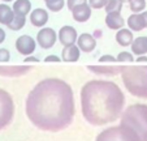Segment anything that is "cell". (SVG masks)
I'll list each match as a JSON object with an SVG mask.
<instances>
[{
	"label": "cell",
	"mask_w": 147,
	"mask_h": 141,
	"mask_svg": "<svg viewBox=\"0 0 147 141\" xmlns=\"http://www.w3.org/2000/svg\"><path fill=\"white\" fill-rule=\"evenodd\" d=\"M121 78L126 90L131 95L147 99V65L122 67Z\"/></svg>",
	"instance_id": "3"
},
{
	"label": "cell",
	"mask_w": 147,
	"mask_h": 141,
	"mask_svg": "<svg viewBox=\"0 0 147 141\" xmlns=\"http://www.w3.org/2000/svg\"><path fill=\"white\" fill-rule=\"evenodd\" d=\"M134 61H137V63H147V56L146 55L137 56V59H134Z\"/></svg>",
	"instance_id": "33"
},
{
	"label": "cell",
	"mask_w": 147,
	"mask_h": 141,
	"mask_svg": "<svg viewBox=\"0 0 147 141\" xmlns=\"http://www.w3.org/2000/svg\"><path fill=\"white\" fill-rule=\"evenodd\" d=\"M73 18L77 22H86L87 20L91 17V8H90L89 4H81V5L76 7L72 11Z\"/></svg>",
	"instance_id": "15"
},
{
	"label": "cell",
	"mask_w": 147,
	"mask_h": 141,
	"mask_svg": "<svg viewBox=\"0 0 147 141\" xmlns=\"http://www.w3.org/2000/svg\"><path fill=\"white\" fill-rule=\"evenodd\" d=\"M38 61H39V59H36L35 56H31V55L26 56V59H25V63H38Z\"/></svg>",
	"instance_id": "32"
},
{
	"label": "cell",
	"mask_w": 147,
	"mask_h": 141,
	"mask_svg": "<svg viewBox=\"0 0 147 141\" xmlns=\"http://www.w3.org/2000/svg\"><path fill=\"white\" fill-rule=\"evenodd\" d=\"M116 61H120V63H124V61L131 63V61H134V55L131 52H128V51H121V52L117 55Z\"/></svg>",
	"instance_id": "26"
},
{
	"label": "cell",
	"mask_w": 147,
	"mask_h": 141,
	"mask_svg": "<svg viewBox=\"0 0 147 141\" xmlns=\"http://www.w3.org/2000/svg\"><path fill=\"white\" fill-rule=\"evenodd\" d=\"M14 17V12L7 4H0V24L8 26Z\"/></svg>",
	"instance_id": "21"
},
{
	"label": "cell",
	"mask_w": 147,
	"mask_h": 141,
	"mask_svg": "<svg viewBox=\"0 0 147 141\" xmlns=\"http://www.w3.org/2000/svg\"><path fill=\"white\" fill-rule=\"evenodd\" d=\"M128 26L130 30L134 31H141L143 30L146 26H144V21L143 17L141 13H133L128 17Z\"/></svg>",
	"instance_id": "19"
},
{
	"label": "cell",
	"mask_w": 147,
	"mask_h": 141,
	"mask_svg": "<svg viewBox=\"0 0 147 141\" xmlns=\"http://www.w3.org/2000/svg\"><path fill=\"white\" fill-rule=\"evenodd\" d=\"M104 8H106L107 13H111V12H121L122 3L120 0H108Z\"/></svg>",
	"instance_id": "25"
},
{
	"label": "cell",
	"mask_w": 147,
	"mask_h": 141,
	"mask_svg": "<svg viewBox=\"0 0 147 141\" xmlns=\"http://www.w3.org/2000/svg\"><path fill=\"white\" fill-rule=\"evenodd\" d=\"M102 63H106V61H116V58L115 56H112V55H103V56H100V59H99Z\"/></svg>",
	"instance_id": "31"
},
{
	"label": "cell",
	"mask_w": 147,
	"mask_h": 141,
	"mask_svg": "<svg viewBox=\"0 0 147 141\" xmlns=\"http://www.w3.org/2000/svg\"><path fill=\"white\" fill-rule=\"evenodd\" d=\"M95 141H139L137 135L130 129L120 124L117 127H109L100 132Z\"/></svg>",
	"instance_id": "5"
},
{
	"label": "cell",
	"mask_w": 147,
	"mask_h": 141,
	"mask_svg": "<svg viewBox=\"0 0 147 141\" xmlns=\"http://www.w3.org/2000/svg\"><path fill=\"white\" fill-rule=\"evenodd\" d=\"M77 47L80 48V51H83V52H91L92 50H95V47H96V39L91 34L83 33L81 35H78Z\"/></svg>",
	"instance_id": "11"
},
{
	"label": "cell",
	"mask_w": 147,
	"mask_h": 141,
	"mask_svg": "<svg viewBox=\"0 0 147 141\" xmlns=\"http://www.w3.org/2000/svg\"><path fill=\"white\" fill-rule=\"evenodd\" d=\"M86 3H87V0H67V5L70 11H73L76 7L81 5V4H86Z\"/></svg>",
	"instance_id": "28"
},
{
	"label": "cell",
	"mask_w": 147,
	"mask_h": 141,
	"mask_svg": "<svg viewBox=\"0 0 147 141\" xmlns=\"http://www.w3.org/2000/svg\"><path fill=\"white\" fill-rule=\"evenodd\" d=\"M26 24V17L25 16H20V14H14L13 20H12V22L8 25V28L11 29V30H20V29H22L24 26H25Z\"/></svg>",
	"instance_id": "22"
},
{
	"label": "cell",
	"mask_w": 147,
	"mask_h": 141,
	"mask_svg": "<svg viewBox=\"0 0 147 141\" xmlns=\"http://www.w3.org/2000/svg\"><path fill=\"white\" fill-rule=\"evenodd\" d=\"M31 71L30 65H0V76L5 77H20Z\"/></svg>",
	"instance_id": "10"
},
{
	"label": "cell",
	"mask_w": 147,
	"mask_h": 141,
	"mask_svg": "<svg viewBox=\"0 0 147 141\" xmlns=\"http://www.w3.org/2000/svg\"><path fill=\"white\" fill-rule=\"evenodd\" d=\"M129 7L133 13H141L146 8V0H130Z\"/></svg>",
	"instance_id": "23"
},
{
	"label": "cell",
	"mask_w": 147,
	"mask_h": 141,
	"mask_svg": "<svg viewBox=\"0 0 147 141\" xmlns=\"http://www.w3.org/2000/svg\"><path fill=\"white\" fill-rule=\"evenodd\" d=\"M56 39H57V35L52 28H43L36 34V42L45 50L53 47V44L56 43Z\"/></svg>",
	"instance_id": "7"
},
{
	"label": "cell",
	"mask_w": 147,
	"mask_h": 141,
	"mask_svg": "<svg viewBox=\"0 0 147 141\" xmlns=\"http://www.w3.org/2000/svg\"><path fill=\"white\" fill-rule=\"evenodd\" d=\"M35 47H36L35 39H33V37H30V35H21L16 41L17 51L24 56L31 55L35 51Z\"/></svg>",
	"instance_id": "8"
},
{
	"label": "cell",
	"mask_w": 147,
	"mask_h": 141,
	"mask_svg": "<svg viewBox=\"0 0 147 141\" xmlns=\"http://www.w3.org/2000/svg\"><path fill=\"white\" fill-rule=\"evenodd\" d=\"M45 1L47 8L52 12H60L65 5L64 0H45Z\"/></svg>",
	"instance_id": "24"
},
{
	"label": "cell",
	"mask_w": 147,
	"mask_h": 141,
	"mask_svg": "<svg viewBox=\"0 0 147 141\" xmlns=\"http://www.w3.org/2000/svg\"><path fill=\"white\" fill-rule=\"evenodd\" d=\"M45 61L46 63H60V61H63L60 58H59L57 55H48V56H46V59H45Z\"/></svg>",
	"instance_id": "30"
},
{
	"label": "cell",
	"mask_w": 147,
	"mask_h": 141,
	"mask_svg": "<svg viewBox=\"0 0 147 141\" xmlns=\"http://www.w3.org/2000/svg\"><path fill=\"white\" fill-rule=\"evenodd\" d=\"M107 1L108 0H89V5L90 8H94V9H102L106 7Z\"/></svg>",
	"instance_id": "27"
},
{
	"label": "cell",
	"mask_w": 147,
	"mask_h": 141,
	"mask_svg": "<svg viewBox=\"0 0 147 141\" xmlns=\"http://www.w3.org/2000/svg\"><path fill=\"white\" fill-rule=\"evenodd\" d=\"M31 11V3L30 0H16L13 3V12L14 14L25 16L29 14Z\"/></svg>",
	"instance_id": "20"
},
{
	"label": "cell",
	"mask_w": 147,
	"mask_h": 141,
	"mask_svg": "<svg viewBox=\"0 0 147 141\" xmlns=\"http://www.w3.org/2000/svg\"><path fill=\"white\" fill-rule=\"evenodd\" d=\"M121 124L130 128L139 141H147V105L129 106L121 115Z\"/></svg>",
	"instance_id": "4"
},
{
	"label": "cell",
	"mask_w": 147,
	"mask_h": 141,
	"mask_svg": "<svg viewBox=\"0 0 147 141\" xmlns=\"http://www.w3.org/2000/svg\"><path fill=\"white\" fill-rule=\"evenodd\" d=\"M14 116V102L12 95L0 89V131L11 124Z\"/></svg>",
	"instance_id": "6"
},
{
	"label": "cell",
	"mask_w": 147,
	"mask_h": 141,
	"mask_svg": "<svg viewBox=\"0 0 147 141\" xmlns=\"http://www.w3.org/2000/svg\"><path fill=\"white\" fill-rule=\"evenodd\" d=\"M76 112L74 94L68 82L60 78H45L29 93L26 115L36 128L57 132L72 123Z\"/></svg>",
	"instance_id": "1"
},
{
	"label": "cell",
	"mask_w": 147,
	"mask_h": 141,
	"mask_svg": "<svg viewBox=\"0 0 147 141\" xmlns=\"http://www.w3.org/2000/svg\"><path fill=\"white\" fill-rule=\"evenodd\" d=\"M80 55H81V51L76 44L67 46V47H64V50L61 52V60L73 63V61H77L80 59Z\"/></svg>",
	"instance_id": "17"
},
{
	"label": "cell",
	"mask_w": 147,
	"mask_h": 141,
	"mask_svg": "<svg viewBox=\"0 0 147 141\" xmlns=\"http://www.w3.org/2000/svg\"><path fill=\"white\" fill-rule=\"evenodd\" d=\"M77 38H78L77 30H76L73 26L65 25L60 29V31H59V39H60V43L64 47L74 44L76 42H77Z\"/></svg>",
	"instance_id": "9"
},
{
	"label": "cell",
	"mask_w": 147,
	"mask_h": 141,
	"mask_svg": "<svg viewBox=\"0 0 147 141\" xmlns=\"http://www.w3.org/2000/svg\"><path fill=\"white\" fill-rule=\"evenodd\" d=\"M125 95L112 81L92 80L81 89V107L83 118L92 125H106L121 115Z\"/></svg>",
	"instance_id": "2"
},
{
	"label": "cell",
	"mask_w": 147,
	"mask_h": 141,
	"mask_svg": "<svg viewBox=\"0 0 147 141\" xmlns=\"http://www.w3.org/2000/svg\"><path fill=\"white\" fill-rule=\"evenodd\" d=\"M142 17H143V21H144V26L147 28V11H143L142 12Z\"/></svg>",
	"instance_id": "35"
},
{
	"label": "cell",
	"mask_w": 147,
	"mask_h": 141,
	"mask_svg": "<svg viewBox=\"0 0 147 141\" xmlns=\"http://www.w3.org/2000/svg\"><path fill=\"white\" fill-rule=\"evenodd\" d=\"M3 1H5V3H9V1H12V0H3Z\"/></svg>",
	"instance_id": "37"
},
{
	"label": "cell",
	"mask_w": 147,
	"mask_h": 141,
	"mask_svg": "<svg viewBox=\"0 0 147 141\" xmlns=\"http://www.w3.org/2000/svg\"><path fill=\"white\" fill-rule=\"evenodd\" d=\"M131 54L137 56L147 54V37H138L131 42Z\"/></svg>",
	"instance_id": "16"
},
{
	"label": "cell",
	"mask_w": 147,
	"mask_h": 141,
	"mask_svg": "<svg viewBox=\"0 0 147 141\" xmlns=\"http://www.w3.org/2000/svg\"><path fill=\"white\" fill-rule=\"evenodd\" d=\"M120 1H121V3L124 4V3H129V1H130V0H120Z\"/></svg>",
	"instance_id": "36"
},
{
	"label": "cell",
	"mask_w": 147,
	"mask_h": 141,
	"mask_svg": "<svg viewBox=\"0 0 147 141\" xmlns=\"http://www.w3.org/2000/svg\"><path fill=\"white\" fill-rule=\"evenodd\" d=\"M87 68L91 71V72L96 73V75H106V76H115L121 73L122 65H89Z\"/></svg>",
	"instance_id": "14"
},
{
	"label": "cell",
	"mask_w": 147,
	"mask_h": 141,
	"mask_svg": "<svg viewBox=\"0 0 147 141\" xmlns=\"http://www.w3.org/2000/svg\"><path fill=\"white\" fill-rule=\"evenodd\" d=\"M106 25L112 30H120L124 28L125 20L122 18L120 12H111V13H107L106 16Z\"/></svg>",
	"instance_id": "13"
},
{
	"label": "cell",
	"mask_w": 147,
	"mask_h": 141,
	"mask_svg": "<svg viewBox=\"0 0 147 141\" xmlns=\"http://www.w3.org/2000/svg\"><path fill=\"white\" fill-rule=\"evenodd\" d=\"M134 37L130 29H120L116 33V42L122 47H128L131 44Z\"/></svg>",
	"instance_id": "18"
},
{
	"label": "cell",
	"mask_w": 147,
	"mask_h": 141,
	"mask_svg": "<svg viewBox=\"0 0 147 141\" xmlns=\"http://www.w3.org/2000/svg\"><path fill=\"white\" fill-rule=\"evenodd\" d=\"M11 59V54L7 48H0V63H5Z\"/></svg>",
	"instance_id": "29"
},
{
	"label": "cell",
	"mask_w": 147,
	"mask_h": 141,
	"mask_svg": "<svg viewBox=\"0 0 147 141\" xmlns=\"http://www.w3.org/2000/svg\"><path fill=\"white\" fill-rule=\"evenodd\" d=\"M48 21V12L46 9L36 8L30 12V22L35 28H43Z\"/></svg>",
	"instance_id": "12"
},
{
	"label": "cell",
	"mask_w": 147,
	"mask_h": 141,
	"mask_svg": "<svg viewBox=\"0 0 147 141\" xmlns=\"http://www.w3.org/2000/svg\"><path fill=\"white\" fill-rule=\"evenodd\" d=\"M4 41H5V31L0 28V43H3Z\"/></svg>",
	"instance_id": "34"
}]
</instances>
